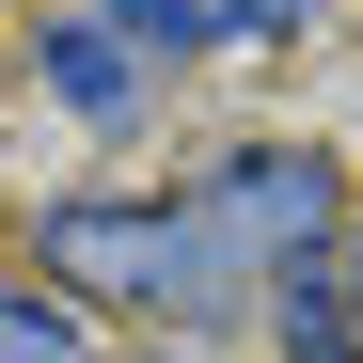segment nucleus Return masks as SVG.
Masks as SVG:
<instances>
[{
    "label": "nucleus",
    "instance_id": "1",
    "mask_svg": "<svg viewBox=\"0 0 363 363\" xmlns=\"http://www.w3.org/2000/svg\"><path fill=\"white\" fill-rule=\"evenodd\" d=\"M48 284H95V300H158V316H190V300L237 284V253H221V221H206V206L79 190V206H48Z\"/></svg>",
    "mask_w": 363,
    "mask_h": 363
},
{
    "label": "nucleus",
    "instance_id": "2",
    "mask_svg": "<svg viewBox=\"0 0 363 363\" xmlns=\"http://www.w3.org/2000/svg\"><path fill=\"white\" fill-rule=\"evenodd\" d=\"M206 221H221L237 284H284V269H316V237L347 221V190H332V158H300V143H237L206 174Z\"/></svg>",
    "mask_w": 363,
    "mask_h": 363
},
{
    "label": "nucleus",
    "instance_id": "3",
    "mask_svg": "<svg viewBox=\"0 0 363 363\" xmlns=\"http://www.w3.org/2000/svg\"><path fill=\"white\" fill-rule=\"evenodd\" d=\"M269 332H284V363H363V300H347V269H332V253H316V269H284Z\"/></svg>",
    "mask_w": 363,
    "mask_h": 363
},
{
    "label": "nucleus",
    "instance_id": "4",
    "mask_svg": "<svg viewBox=\"0 0 363 363\" xmlns=\"http://www.w3.org/2000/svg\"><path fill=\"white\" fill-rule=\"evenodd\" d=\"M48 95H64V111H95V127H111V111H127V48H111L95 16H79V32H48Z\"/></svg>",
    "mask_w": 363,
    "mask_h": 363
},
{
    "label": "nucleus",
    "instance_id": "5",
    "mask_svg": "<svg viewBox=\"0 0 363 363\" xmlns=\"http://www.w3.org/2000/svg\"><path fill=\"white\" fill-rule=\"evenodd\" d=\"M0 363H95L79 316H64V284H0Z\"/></svg>",
    "mask_w": 363,
    "mask_h": 363
},
{
    "label": "nucleus",
    "instance_id": "6",
    "mask_svg": "<svg viewBox=\"0 0 363 363\" xmlns=\"http://www.w3.org/2000/svg\"><path fill=\"white\" fill-rule=\"evenodd\" d=\"M95 32H111V48H206L221 0H95Z\"/></svg>",
    "mask_w": 363,
    "mask_h": 363
},
{
    "label": "nucleus",
    "instance_id": "7",
    "mask_svg": "<svg viewBox=\"0 0 363 363\" xmlns=\"http://www.w3.org/2000/svg\"><path fill=\"white\" fill-rule=\"evenodd\" d=\"M300 16V0H221V32H284Z\"/></svg>",
    "mask_w": 363,
    "mask_h": 363
},
{
    "label": "nucleus",
    "instance_id": "8",
    "mask_svg": "<svg viewBox=\"0 0 363 363\" xmlns=\"http://www.w3.org/2000/svg\"><path fill=\"white\" fill-rule=\"evenodd\" d=\"M347 300H363V206H347Z\"/></svg>",
    "mask_w": 363,
    "mask_h": 363
}]
</instances>
